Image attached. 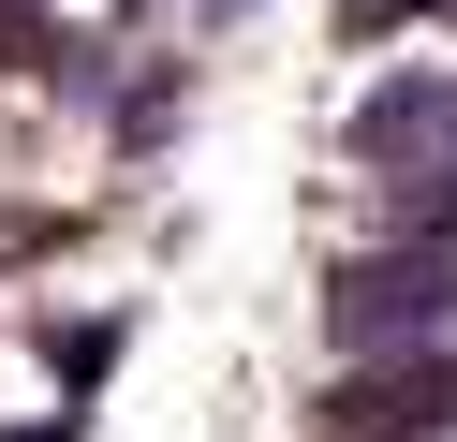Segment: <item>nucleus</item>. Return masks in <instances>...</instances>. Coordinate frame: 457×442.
I'll return each mask as SVG.
<instances>
[{"label":"nucleus","instance_id":"7ed1b4c3","mask_svg":"<svg viewBox=\"0 0 457 442\" xmlns=\"http://www.w3.org/2000/svg\"><path fill=\"white\" fill-rule=\"evenodd\" d=\"M0 442H89V428H74V413H30V428H0Z\"/></svg>","mask_w":457,"mask_h":442},{"label":"nucleus","instance_id":"f03ea898","mask_svg":"<svg viewBox=\"0 0 457 442\" xmlns=\"http://www.w3.org/2000/svg\"><path fill=\"white\" fill-rule=\"evenodd\" d=\"M119 354H133V310H74V324H45V369H60L74 398H89V383L119 369Z\"/></svg>","mask_w":457,"mask_h":442},{"label":"nucleus","instance_id":"20e7f679","mask_svg":"<svg viewBox=\"0 0 457 442\" xmlns=\"http://www.w3.org/2000/svg\"><path fill=\"white\" fill-rule=\"evenodd\" d=\"M192 15H251V0H192Z\"/></svg>","mask_w":457,"mask_h":442},{"label":"nucleus","instance_id":"f257e3e1","mask_svg":"<svg viewBox=\"0 0 457 442\" xmlns=\"http://www.w3.org/2000/svg\"><path fill=\"white\" fill-rule=\"evenodd\" d=\"M325 339L339 369H384V354H457V236H369L325 265Z\"/></svg>","mask_w":457,"mask_h":442}]
</instances>
